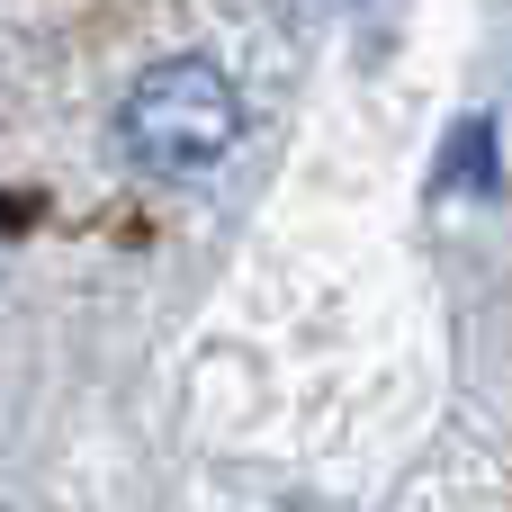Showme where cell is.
<instances>
[{"instance_id":"2","label":"cell","mask_w":512,"mask_h":512,"mask_svg":"<svg viewBox=\"0 0 512 512\" xmlns=\"http://www.w3.org/2000/svg\"><path fill=\"white\" fill-rule=\"evenodd\" d=\"M495 162H504V153H495V117H468V126L450 135V153H441V189H450V198H486V189H495Z\"/></svg>"},{"instance_id":"1","label":"cell","mask_w":512,"mask_h":512,"mask_svg":"<svg viewBox=\"0 0 512 512\" xmlns=\"http://www.w3.org/2000/svg\"><path fill=\"white\" fill-rule=\"evenodd\" d=\"M234 135H243V99H234V81H225L207 54L153 63V72L126 90V108H117L126 162H144V171H162V180H189V171L225 162Z\"/></svg>"}]
</instances>
